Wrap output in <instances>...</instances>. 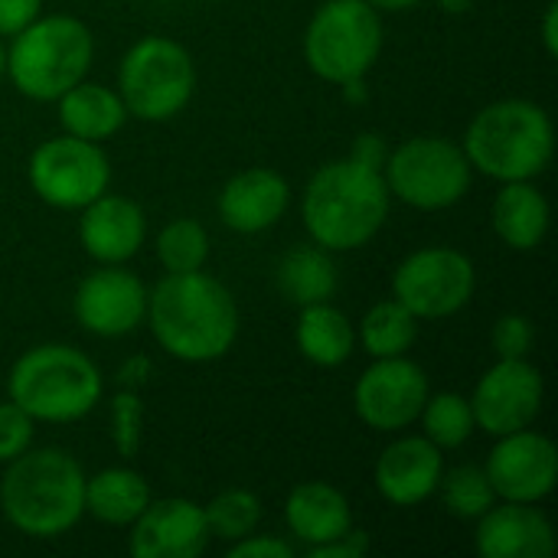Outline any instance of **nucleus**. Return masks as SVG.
<instances>
[{"label": "nucleus", "instance_id": "obj_1", "mask_svg": "<svg viewBox=\"0 0 558 558\" xmlns=\"http://www.w3.org/2000/svg\"><path fill=\"white\" fill-rule=\"evenodd\" d=\"M157 343L183 363H209L232 350L239 337V307L229 288L196 271L170 275L147 294V314Z\"/></svg>", "mask_w": 558, "mask_h": 558}, {"label": "nucleus", "instance_id": "obj_2", "mask_svg": "<svg viewBox=\"0 0 558 558\" xmlns=\"http://www.w3.org/2000/svg\"><path fill=\"white\" fill-rule=\"evenodd\" d=\"M304 226L327 252L366 245L389 216V186L383 170L356 157L320 167L304 190Z\"/></svg>", "mask_w": 558, "mask_h": 558}, {"label": "nucleus", "instance_id": "obj_3", "mask_svg": "<svg viewBox=\"0 0 558 558\" xmlns=\"http://www.w3.org/2000/svg\"><path fill=\"white\" fill-rule=\"evenodd\" d=\"M0 507L23 536L56 539L85 513V474L65 451H23L0 481Z\"/></svg>", "mask_w": 558, "mask_h": 558}, {"label": "nucleus", "instance_id": "obj_4", "mask_svg": "<svg viewBox=\"0 0 558 558\" xmlns=\"http://www.w3.org/2000/svg\"><path fill=\"white\" fill-rule=\"evenodd\" d=\"M464 154L481 173L513 183L539 177L556 154L553 118L523 98L487 105L464 134Z\"/></svg>", "mask_w": 558, "mask_h": 558}, {"label": "nucleus", "instance_id": "obj_5", "mask_svg": "<svg viewBox=\"0 0 558 558\" xmlns=\"http://www.w3.org/2000/svg\"><path fill=\"white\" fill-rule=\"evenodd\" d=\"M7 389L33 422H75L98 405L101 373L82 350L43 343L16 360Z\"/></svg>", "mask_w": 558, "mask_h": 558}, {"label": "nucleus", "instance_id": "obj_6", "mask_svg": "<svg viewBox=\"0 0 558 558\" xmlns=\"http://www.w3.org/2000/svg\"><path fill=\"white\" fill-rule=\"evenodd\" d=\"M92 33L75 16H36L13 36L7 69L13 85L36 101H56L88 75Z\"/></svg>", "mask_w": 558, "mask_h": 558}, {"label": "nucleus", "instance_id": "obj_7", "mask_svg": "<svg viewBox=\"0 0 558 558\" xmlns=\"http://www.w3.org/2000/svg\"><path fill=\"white\" fill-rule=\"evenodd\" d=\"M383 49L379 10L366 0H327L307 23L304 56L314 75L333 85L363 78Z\"/></svg>", "mask_w": 558, "mask_h": 558}, {"label": "nucleus", "instance_id": "obj_8", "mask_svg": "<svg viewBox=\"0 0 558 558\" xmlns=\"http://www.w3.org/2000/svg\"><path fill=\"white\" fill-rule=\"evenodd\" d=\"M118 88L128 114L141 121H167L180 114L193 98V56L167 36H147L134 43L121 59Z\"/></svg>", "mask_w": 558, "mask_h": 558}, {"label": "nucleus", "instance_id": "obj_9", "mask_svg": "<svg viewBox=\"0 0 558 558\" xmlns=\"http://www.w3.org/2000/svg\"><path fill=\"white\" fill-rule=\"evenodd\" d=\"M386 186L415 209H448L471 190V160L448 137H412L386 163Z\"/></svg>", "mask_w": 558, "mask_h": 558}, {"label": "nucleus", "instance_id": "obj_10", "mask_svg": "<svg viewBox=\"0 0 558 558\" xmlns=\"http://www.w3.org/2000/svg\"><path fill=\"white\" fill-rule=\"evenodd\" d=\"M111 167L95 141L52 137L29 157V186L36 196L59 209H82L108 193Z\"/></svg>", "mask_w": 558, "mask_h": 558}, {"label": "nucleus", "instance_id": "obj_11", "mask_svg": "<svg viewBox=\"0 0 558 558\" xmlns=\"http://www.w3.org/2000/svg\"><path fill=\"white\" fill-rule=\"evenodd\" d=\"M474 265L454 248H422L409 255L396 278L392 298L418 320H441L458 314L474 298Z\"/></svg>", "mask_w": 558, "mask_h": 558}, {"label": "nucleus", "instance_id": "obj_12", "mask_svg": "<svg viewBox=\"0 0 558 558\" xmlns=\"http://www.w3.org/2000/svg\"><path fill=\"white\" fill-rule=\"evenodd\" d=\"M356 415L376 432H402L428 402V376L405 356L376 360L356 383Z\"/></svg>", "mask_w": 558, "mask_h": 558}, {"label": "nucleus", "instance_id": "obj_13", "mask_svg": "<svg viewBox=\"0 0 558 558\" xmlns=\"http://www.w3.org/2000/svg\"><path fill=\"white\" fill-rule=\"evenodd\" d=\"M497 500L510 504H539L556 490L558 451L556 445L530 428L500 435V445L490 451L484 468Z\"/></svg>", "mask_w": 558, "mask_h": 558}, {"label": "nucleus", "instance_id": "obj_14", "mask_svg": "<svg viewBox=\"0 0 558 558\" xmlns=\"http://www.w3.org/2000/svg\"><path fill=\"white\" fill-rule=\"evenodd\" d=\"M543 376L530 360H500L474 389V422L497 438L530 428L543 409Z\"/></svg>", "mask_w": 558, "mask_h": 558}, {"label": "nucleus", "instance_id": "obj_15", "mask_svg": "<svg viewBox=\"0 0 558 558\" xmlns=\"http://www.w3.org/2000/svg\"><path fill=\"white\" fill-rule=\"evenodd\" d=\"M209 526L199 504L170 497L147 504L131 523L128 549L134 558H196L209 546Z\"/></svg>", "mask_w": 558, "mask_h": 558}, {"label": "nucleus", "instance_id": "obj_16", "mask_svg": "<svg viewBox=\"0 0 558 558\" xmlns=\"http://www.w3.org/2000/svg\"><path fill=\"white\" fill-rule=\"evenodd\" d=\"M147 314V291L124 268H101L75 291V320L95 337H124Z\"/></svg>", "mask_w": 558, "mask_h": 558}, {"label": "nucleus", "instance_id": "obj_17", "mask_svg": "<svg viewBox=\"0 0 558 558\" xmlns=\"http://www.w3.org/2000/svg\"><path fill=\"white\" fill-rule=\"evenodd\" d=\"M147 219L144 209L128 196H108L101 193L88 206H82L78 239L85 252L105 265H121L144 245Z\"/></svg>", "mask_w": 558, "mask_h": 558}, {"label": "nucleus", "instance_id": "obj_18", "mask_svg": "<svg viewBox=\"0 0 558 558\" xmlns=\"http://www.w3.org/2000/svg\"><path fill=\"white\" fill-rule=\"evenodd\" d=\"M441 474V448H435L425 435L389 445L376 461V487L396 507H415L428 500L438 490Z\"/></svg>", "mask_w": 558, "mask_h": 558}, {"label": "nucleus", "instance_id": "obj_19", "mask_svg": "<svg viewBox=\"0 0 558 558\" xmlns=\"http://www.w3.org/2000/svg\"><path fill=\"white\" fill-rule=\"evenodd\" d=\"M477 553L484 558H549L556 553L553 523L533 504L490 507L481 517Z\"/></svg>", "mask_w": 558, "mask_h": 558}, {"label": "nucleus", "instance_id": "obj_20", "mask_svg": "<svg viewBox=\"0 0 558 558\" xmlns=\"http://www.w3.org/2000/svg\"><path fill=\"white\" fill-rule=\"evenodd\" d=\"M291 203V190L284 177L265 167H252L235 173L219 193V216L229 229L255 235L271 229Z\"/></svg>", "mask_w": 558, "mask_h": 558}, {"label": "nucleus", "instance_id": "obj_21", "mask_svg": "<svg viewBox=\"0 0 558 558\" xmlns=\"http://www.w3.org/2000/svg\"><path fill=\"white\" fill-rule=\"evenodd\" d=\"M284 520H288L291 536L304 543L307 549L330 543L353 526L350 500L324 481H307L294 487L284 504Z\"/></svg>", "mask_w": 558, "mask_h": 558}, {"label": "nucleus", "instance_id": "obj_22", "mask_svg": "<svg viewBox=\"0 0 558 558\" xmlns=\"http://www.w3.org/2000/svg\"><path fill=\"white\" fill-rule=\"evenodd\" d=\"M56 101H59V121H62L65 134L95 141V144L111 137L128 118L121 95H114L111 88H105L98 82H85V78L78 85H72L65 95H59Z\"/></svg>", "mask_w": 558, "mask_h": 558}, {"label": "nucleus", "instance_id": "obj_23", "mask_svg": "<svg viewBox=\"0 0 558 558\" xmlns=\"http://www.w3.org/2000/svg\"><path fill=\"white\" fill-rule=\"evenodd\" d=\"M494 229L497 235L517 248L530 252L543 242L549 229V203L530 180L504 183V190L494 199Z\"/></svg>", "mask_w": 558, "mask_h": 558}, {"label": "nucleus", "instance_id": "obj_24", "mask_svg": "<svg viewBox=\"0 0 558 558\" xmlns=\"http://www.w3.org/2000/svg\"><path fill=\"white\" fill-rule=\"evenodd\" d=\"M294 337H298V350L324 369L347 363L353 353V343H356V330H353L350 317L343 311H337L330 301L301 307Z\"/></svg>", "mask_w": 558, "mask_h": 558}, {"label": "nucleus", "instance_id": "obj_25", "mask_svg": "<svg viewBox=\"0 0 558 558\" xmlns=\"http://www.w3.org/2000/svg\"><path fill=\"white\" fill-rule=\"evenodd\" d=\"M147 504L150 490L144 477L128 468H108L85 477V510L108 526H131Z\"/></svg>", "mask_w": 558, "mask_h": 558}, {"label": "nucleus", "instance_id": "obj_26", "mask_svg": "<svg viewBox=\"0 0 558 558\" xmlns=\"http://www.w3.org/2000/svg\"><path fill=\"white\" fill-rule=\"evenodd\" d=\"M278 291L298 307L330 301L337 294V265L327 248L317 242L291 248L278 265Z\"/></svg>", "mask_w": 558, "mask_h": 558}, {"label": "nucleus", "instance_id": "obj_27", "mask_svg": "<svg viewBox=\"0 0 558 558\" xmlns=\"http://www.w3.org/2000/svg\"><path fill=\"white\" fill-rule=\"evenodd\" d=\"M415 333H418V317L409 314L396 298L369 307L360 324V340L373 360L405 356V350L415 343Z\"/></svg>", "mask_w": 558, "mask_h": 558}, {"label": "nucleus", "instance_id": "obj_28", "mask_svg": "<svg viewBox=\"0 0 558 558\" xmlns=\"http://www.w3.org/2000/svg\"><path fill=\"white\" fill-rule=\"evenodd\" d=\"M418 418L425 425V438L441 451L461 448L477 428L471 399H464L458 392H441V396L428 399Z\"/></svg>", "mask_w": 558, "mask_h": 558}, {"label": "nucleus", "instance_id": "obj_29", "mask_svg": "<svg viewBox=\"0 0 558 558\" xmlns=\"http://www.w3.org/2000/svg\"><path fill=\"white\" fill-rule=\"evenodd\" d=\"M203 513H206L209 536L226 539V543H239V539H245V536H252L258 530L262 504L248 490H226L216 500H209L203 507Z\"/></svg>", "mask_w": 558, "mask_h": 558}, {"label": "nucleus", "instance_id": "obj_30", "mask_svg": "<svg viewBox=\"0 0 558 558\" xmlns=\"http://www.w3.org/2000/svg\"><path fill=\"white\" fill-rule=\"evenodd\" d=\"M438 487H441L448 513H454L461 520H481L497 504V494H494L487 474L474 464H464V468L441 474Z\"/></svg>", "mask_w": 558, "mask_h": 558}, {"label": "nucleus", "instance_id": "obj_31", "mask_svg": "<svg viewBox=\"0 0 558 558\" xmlns=\"http://www.w3.org/2000/svg\"><path fill=\"white\" fill-rule=\"evenodd\" d=\"M206 255H209V235L196 219H173L157 235V258L170 275L203 268Z\"/></svg>", "mask_w": 558, "mask_h": 558}, {"label": "nucleus", "instance_id": "obj_32", "mask_svg": "<svg viewBox=\"0 0 558 558\" xmlns=\"http://www.w3.org/2000/svg\"><path fill=\"white\" fill-rule=\"evenodd\" d=\"M111 441L121 458H137L144 441V402L134 389H121L111 399Z\"/></svg>", "mask_w": 558, "mask_h": 558}, {"label": "nucleus", "instance_id": "obj_33", "mask_svg": "<svg viewBox=\"0 0 558 558\" xmlns=\"http://www.w3.org/2000/svg\"><path fill=\"white\" fill-rule=\"evenodd\" d=\"M33 445V418L10 399L0 402V461L10 464Z\"/></svg>", "mask_w": 558, "mask_h": 558}, {"label": "nucleus", "instance_id": "obj_34", "mask_svg": "<svg viewBox=\"0 0 558 558\" xmlns=\"http://www.w3.org/2000/svg\"><path fill=\"white\" fill-rule=\"evenodd\" d=\"M533 340H536V330L530 317L523 314H507L494 327V350L500 360H526L533 350Z\"/></svg>", "mask_w": 558, "mask_h": 558}, {"label": "nucleus", "instance_id": "obj_35", "mask_svg": "<svg viewBox=\"0 0 558 558\" xmlns=\"http://www.w3.org/2000/svg\"><path fill=\"white\" fill-rule=\"evenodd\" d=\"M366 553H369V536L363 530H353V526L347 533H340L337 539L307 549L311 558H363Z\"/></svg>", "mask_w": 558, "mask_h": 558}, {"label": "nucleus", "instance_id": "obj_36", "mask_svg": "<svg viewBox=\"0 0 558 558\" xmlns=\"http://www.w3.org/2000/svg\"><path fill=\"white\" fill-rule=\"evenodd\" d=\"M294 556V546L284 543V539H271V536H245L239 539L232 549H229V558H291Z\"/></svg>", "mask_w": 558, "mask_h": 558}, {"label": "nucleus", "instance_id": "obj_37", "mask_svg": "<svg viewBox=\"0 0 558 558\" xmlns=\"http://www.w3.org/2000/svg\"><path fill=\"white\" fill-rule=\"evenodd\" d=\"M43 0H0V36H16L39 16Z\"/></svg>", "mask_w": 558, "mask_h": 558}, {"label": "nucleus", "instance_id": "obj_38", "mask_svg": "<svg viewBox=\"0 0 558 558\" xmlns=\"http://www.w3.org/2000/svg\"><path fill=\"white\" fill-rule=\"evenodd\" d=\"M350 157H356V160H360V163H366V167L383 170V163H386L389 150H386L383 137H376V134H363V137L356 141V147H353V154H350Z\"/></svg>", "mask_w": 558, "mask_h": 558}, {"label": "nucleus", "instance_id": "obj_39", "mask_svg": "<svg viewBox=\"0 0 558 558\" xmlns=\"http://www.w3.org/2000/svg\"><path fill=\"white\" fill-rule=\"evenodd\" d=\"M147 376H150V360L147 356H128L124 363H121V369H118V383H121V389H141L144 383H147Z\"/></svg>", "mask_w": 558, "mask_h": 558}, {"label": "nucleus", "instance_id": "obj_40", "mask_svg": "<svg viewBox=\"0 0 558 558\" xmlns=\"http://www.w3.org/2000/svg\"><path fill=\"white\" fill-rule=\"evenodd\" d=\"M543 43H546V52L558 56V3L553 0L546 7V20H543Z\"/></svg>", "mask_w": 558, "mask_h": 558}, {"label": "nucleus", "instance_id": "obj_41", "mask_svg": "<svg viewBox=\"0 0 558 558\" xmlns=\"http://www.w3.org/2000/svg\"><path fill=\"white\" fill-rule=\"evenodd\" d=\"M373 10H409V7H415V3H422V0H366Z\"/></svg>", "mask_w": 558, "mask_h": 558}, {"label": "nucleus", "instance_id": "obj_42", "mask_svg": "<svg viewBox=\"0 0 558 558\" xmlns=\"http://www.w3.org/2000/svg\"><path fill=\"white\" fill-rule=\"evenodd\" d=\"M438 3H441V10H448V13H468L474 0H438Z\"/></svg>", "mask_w": 558, "mask_h": 558}, {"label": "nucleus", "instance_id": "obj_43", "mask_svg": "<svg viewBox=\"0 0 558 558\" xmlns=\"http://www.w3.org/2000/svg\"><path fill=\"white\" fill-rule=\"evenodd\" d=\"M3 69H7V49H3V43H0V75H3Z\"/></svg>", "mask_w": 558, "mask_h": 558}]
</instances>
